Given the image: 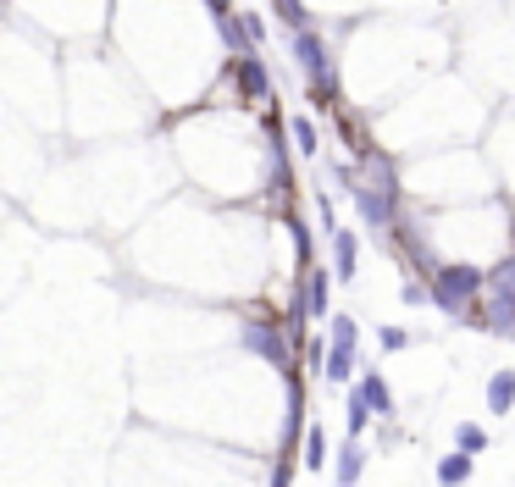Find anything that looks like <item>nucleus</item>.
Here are the masks:
<instances>
[{
	"instance_id": "16",
	"label": "nucleus",
	"mask_w": 515,
	"mask_h": 487,
	"mask_svg": "<svg viewBox=\"0 0 515 487\" xmlns=\"http://www.w3.org/2000/svg\"><path fill=\"white\" fill-rule=\"evenodd\" d=\"M488 294H515V255H504L499 266H488Z\"/></svg>"
},
{
	"instance_id": "20",
	"label": "nucleus",
	"mask_w": 515,
	"mask_h": 487,
	"mask_svg": "<svg viewBox=\"0 0 515 487\" xmlns=\"http://www.w3.org/2000/svg\"><path fill=\"white\" fill-rule=\"evenodd\" d=\"M366 178H372L377 189H394L399 194V178H394V167H388L383 155H366Z\"/></svg>"
},
{
	"instance_id": "11",
	"label": "nucleus",
	"mask_w": 515,
	"mask_h": 487,
	"mask_svg": "<svg viewBox=\"0 0 515 487\" xmlns=\"http://www.w3.org/2000/svg\"><path fill=\"white\" fill-rule=\"evenodd\" d=\"M471 460H477V454L449 449L444 460H438V487H466V482H471Z\"/></svg>"
},
{
	"instance_id": "1",
	"label": "nucleus",
	"mask_w": 515,
	"mask_h": 487,
	"mask_svg": "<svg viewBox=\"0 0 515 487\" xmlns=\"http://www.w3.org/2000/svg\"><path fill=\"white\" fill-rule=\"evenodd\" d=\"M427 294L444 316L466 321L477 316V299L488 294V266H466V261H444L427 272Z\"/></svg>"
},
{
	"instance_id": "21",
	"label": "nucleus",
	"mask_w": 515,
	"mask_h": 487,
	"mask_svg": "<svg viewBox=\"0 0 515 487\" xmlns=\"http://www.w3.org/2000/svg\"><path fill=\"white\" fill-rule=\"evenodd\" d=\"M399 299H405V305H421V299H432V294H427V283H416V277H405V288H399Z\"/></svg>"
},
{
	"instance_id": "9",
	"label": "nucleus",
	"mask_w": 515,
	"mask_h": 487,
	"mask_svg": "<svg viewBox=\"0 0 515 487\" xmlns=\"http://www.w3.org/2000/svg\"><path fill=\"white\" fill-rule=\"evenodd\" d=\"M515 410V371H493L488 377V416H510Z\"/></svg>"
},
{
	"instance_id": "15",
	"label": "nucleus",
	"mask_w": 515,
	"mask_h": 487,
	"mask_svg": "<svg viewBox=\"0 0 515 487\" xmlns=\"http://www.w3.org/2000/svg\"><path fill=\"white\" fill-rule=\"evenodd\" d=\"M327 465V427H311L305 432V471H322Z\"/></svg>"
},
{
	"instance_id": "19",
	"label": "nucleus",
	"mask_w": 515,
	"mask_h": 487,
	"mask_svg": "<svg viewBox=\"0 0 515 487\" xmlns=\"http://www.w3.org/2000/svg\"><path fill=\"white\" fill-rule=\"evenodd\" d=\"M288 133H294L300 155H316V150H322V133H316V122H311V117H294V128H288Z\"/></svg>"
},
{
	"instance_id": "22",
	"label": "nucleus",
	"mask_w": 515,
	"mask_h": 487,
	"mask_svg": "<svg viewBox=\"0 0 515 487\" xmlns=\"http://www.w3.org/2000/svg\"><path fill=\"white\" fill-rule=\"evenodd\" d=\"M288 233H294V250H300V261H311V233H305L300 222H288Z\"/></svg>"
},
{
	"instance_id": "4",
	"label": "nucleus",
	"mask_w": 515,
	"mask_h": 487,
	"mask_svg": "<svg viewBox=\"0 0 515 487\" xmlns=\"http://www.w3.org/2000/svg\"><path fill=\"white\" fill-rule=\"evenodd\" d=\"M239 344L250 349V355H261L266 366H283V371H288V349H294V338H288V321H244V327H239Z\"/></svg>"
},
{
	"instance_id": "14",
	"label": "nucleus",
	"mask_w": 515,
	"mask_h": 487,
	"mask_svg": "<svg viewBox=\"0 0 515 487\" xmlns=\"http://www.w3.org/2000/svg\"><path fill=\"white\" fill-rule=\"evenodd\" d=\"M377 416V410H372V404H366V393H360V382H355V388H349V404H344V421H349V432H355V438H360V432H366V421H372Z\"/></svg>"
},
{
	"instance_id": "7",
	"label": "nucleus",
	"mask_w": 515,
	"mask_h": 487,
	"mask_svg": "<svg viewBox=\"0 0 515 487\" xmlns=\"http://www.w3.org/2000/svg\"><path fill=\"white\" fill-rule=\"evenodd\" d=\"M333 272H338V283L360 277V238L349 227H333Z\"/></svg>"
},
{
	"instance_id": "3",
	"label": "nucleus",
	"mask_w": 515,
	"mask_h": 487,
	"mask_svg": "<svg viewBox=\"0 0 515 487\" xmlns=\"http://www.w3.org/2000/svg\"><path fill=\"white\" fill-rule=\"evenodd\" d=\"M294 61L305 67V78H311V95H316V100L333 95V50H327V39L316 34V28H300V34H294Z\"/></svg>"
},
{
	"instance_id": "10",
	"label": "nucleus",
	"mask_w": 515,
	"mask_h": 487,
	"mask_svg": "<svg viewBox=\"0 0 515 487\" xmlns=\"http://www.w3.org/2000/svg\"><path fill=\"white\" fill-rule=\"evenodd\" d=\"M360 393H366V404L377 416H394V388H388L383 371H360Z\"/></svg>"
},
{
	"instance_id": "24",
	"label": "nucleus",
	"mask_w": 515,
	"mask_h": 487,
	"mask_svg": "<svg viewBox=\"0 0 515 487\" xmlns=\"http://www.w3.org/2000/svg\"><path fill=\"white\" fill-rule=\"evenodd\" d=\"M239 17H244V28H250V45L261 50V39H266V23H261V17H255V12H239Z\"/></svg>"
},
{
	"instance_id": "8",
	"label": "nucleus",
	"mask_w": 515,
	"mask_h": 487,
	"mask_svg": "<svg viewBox=\"0 0 515 487\" xmlns=\"http://www.w3.org/2000/svg\"><path fill=\"white\" fill-rule=\"evenodd\" d=\"M239 89H244V100H266L272 95V78H266V67H261V56H239Z\"/></svg>"
},
{
	"instance_id": "2",
	"label": "nucleus",
	"mask_w": 515,
	"mask_h": 487,
	"mask_svg": "<svg viewBox=\"0 0 515 487\" xmlns=\"http://www.w3.org/2000/svg\"><path fill=\"white\" fill-rule=\"evenodd\" d=\"M338 189L355 200V211H360V222L372 227V233H388V227L399 222V194L394 189H377V183H360V178H349V172H338Z\"/></svg>"
},
{
	"instance_id": "5",
	"label": "nucleus",
	"mask_w": 515,
	"mask_h": 487,
	"mask_svg": "<svg viewBox=\"0 0 515 487\" xmlns=\"http://www.w3.org/2000/svg\"><path fill=\"white\" fill-rule=\"evenodd\" d=\"M333 283H338V272H327V266H311V277H305V310L316 321L333 316Z\"/></svg>"
},
{
	"instance_id": "23",
	"label": "nucleus",
	"mask_w": 515,
	"mask_h": 487,
	"mask_svg": "<svg viewBox=\"0 0 515 487\" xmlns=\"http://www.w3.org/2000/svg\"><path fill=\"white\" fill-rule=\"evenodd\" d=\"M377 338H383V349H405V344H410V333H405V327H383Z\"/></svg>"
},
{
	"instance_id": "17",
	"label": "nucleus",
	"mask_w": 515,
	"mask_h": 487,
	"mask_svg": "<svg viewBox=\"0 0 515 487\" xmlns=\"http://www.w3.org/2000/svg\"><path fill=\"white\" fill-rule=\"evenodd\" d=\"M272 12L288 23V34H300V28H311V12H305L300 0H272Z\"/></svg>"
},
{
	"instance_id": "12",
	"label": "nucleus",
	"mask_w": 515,
	"mask_h": 487,
	"mask_svg": "<svg viewBox=\"0 0 515 487\" xmlns=\"http://www.w3.org/2000/svg\"><path fill=\"white\" fill-rule=\"evenodd\" d=\"M355 371H360V349L327 344V366H322V377H327V382H349Z\"/></svg>"
},
{
	"instance_id": "13",
	"label": "nucleus",
	"mask_w": 515,
	"mask_h": 487,
	"mask_svg": "<svg viewBox=\"0 0 515 487\" xmlns=\"http://www.w3.org/2000/svg\"><path fill=\"white\" fill-rule=\"evenodd\" d=\"M327 344L360 349V327H355V316H344V310H333V316H327Z\"/></svg>"
},
{
	"instance_id": "25",
	"label": "nucleus",
	"mask_w": 515,
	"mask_h": 487,
	"mask_svg": "<svg viewBox=\"0 0 515 487\" xmlns=\"http://www.w3.org/2000/svg\"><path fill=\"white\" fill-rule=\"evenodd\" d=\"M205 6L216 12V23H222V17H233V12H228V0H205Z\"/></svg>"
},
{
	"instance_id": "18",
	"label": "nucleus",
	"mask_w": 515,
	"mask_h": 487,
	"mask_svg": "<svg viewBox=\"0 0 515 487\" xmlns=\"http://www.w3.org/2000/svg\"><path fill=\"white\" fill-rule=\"evenodd\" d=\"M455 449H466V454H482V449H488V432H482L477 421H460V427H455Z\"/></svg>"
},
{
	"instance_id": "6",
	"label": "nucleus",
	"mask_w": 515,
	"mask_h": 487,
	"mask_svg": "<svg viewBox=\"0 0 515 487\" xmlns=\"http://www.w3.org/2000/svg\"><path fill=\"white\" fill-rule=\"evenodd\" d=\"M360 471H366V443L349 432L344 443H338V460H333V482L338 487H355L360 482Z\"/></svg>"
}]
</instances>
